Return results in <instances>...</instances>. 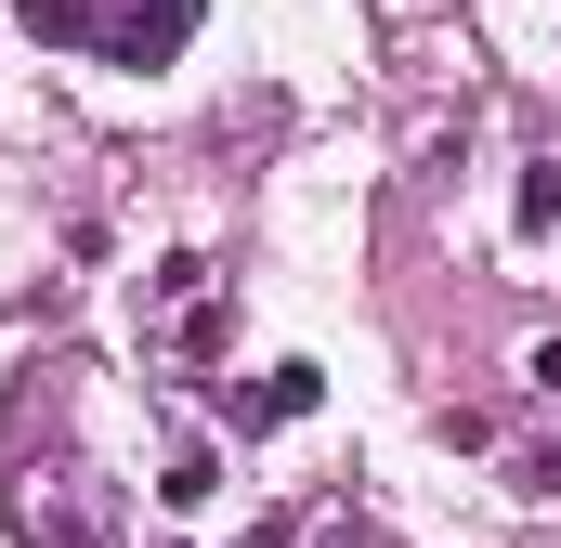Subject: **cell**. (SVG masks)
<instances>
[{"instance_id":"cell-5","label":"cell","mask_w":561,"mask_h":548,"mask_svg":"<svg viewBox=\"0 0 561 548\" xmlns=\"http://www.w3.org/2000/svg\"><path fill=\"white\" fill-rule=\"evenodd\" d=\"M157 496H170V510H209V496H222V457H209V444H183V457H170V483H157Z\"/></svg>"},{"instance_id":"cell-1","label":"cell","mask_w":561,"mask_h":548,"mask_svg":"<svg viewBox=\"0 0 561 548\" xmlns=\"http://www.w3.org/2000/svg\"><path fill=\"white\" fill-rule=\"evenodd\" d=\"M13 13H26V39L92 53V66H170L209 26V0H13Z\"/></svg>"},{"instance_id":"cell-6","label":"cell","mask_w":561,"mask_h":548,"mask_svg":"<svg viewBox=\"0 0 561 548\" xmlns=\"http://www.w3.org/2000/svg\"><path fill=\"white\" fill-rule=\"evenodd\" d=\"M510 483H523V496H561V444H523V457H510Z\"/></svg>"},{"instance_id":"cell-3","label":"cell","mask_w":561,"mask_h":548,"mask_svg":"<svg viewBox=\"0 0 561 548\" xmlns=\"http://www.w3.org/2000/svg\"><path fill=\"white\" fill-rule=\"evenodd\" d=\"M510 236H523V249H549V236H561V157H536V170L510 183Z\"/></svg>"},{"instance_id":"cell-2","label":"cell","mask_w":561,"mask_h":548,"mask_svg":"<svg viewBox=\"0 0 561 548\" xmlns=\"http://www.w3.org/2000/svg\"><path fill=\"white\" fill-rule=\"evenodd\" d=\"M144 340H157L170 366H222V340H236V300H222V262L170 249V262L144 274Z\"/></svg>"},{"instance_id":"cell-7","label":"cell","mask_w":561,"mask_h":548,"mask_svg":"<svg viewBox=\"0 0 561 548\" xmlns=\"http://www.w3.org/2000/svg\"><path fill=\"white\" fill-rule=\"evenodd\" d=\"M26 548H105V510H92V523H39V510H26Z\"/></svg>"},{"instance_id":"cell-4","label":"cell","mask_w":561,"mask_h":548,"mask_svg":"<svg viewBox=\"0 0 561 548\" xmlns=\"http://www.w3.org/2000/svg\"><path fill=\"white\" fill-rule=\"evenodd\" d=\"M313 392H327L313 366H275L262 392H236V431H275V418H313Z\"/></svg>"},{"instance_id":"cell-8","label":"cell","mask_w":561,"mask_h":548,"mask_svg":"<svg viewBox=\"0 0 561 548\" xmlns=\"http://www.w3.org/2000/svg\"><path fill=\"white\" fill-rule=\"evenodd\" d=\"M523 379H536V392L561 406V340H536V353H523Z\"/></svg>"}]
</instances>
